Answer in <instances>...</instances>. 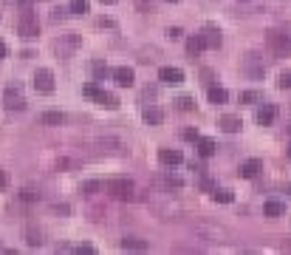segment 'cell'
Wrapping results in <instances>:
<instances>
[{
	"instance_id": "obj_1",
	"label": "cell",
	"mask_w": 291,
	"mask_h": 255,
	"mask_svg": "<svg viewBox=\"0 0 291 255\" xmlns=\"http://www.w3.org/2000/svg\"><path fill=\"white\" fill-rule=\"evenodd\" d=\"M192 236L201 238L206 244H224L232 238V232L224 224H215V221H195L192 224Z\"/></svg>"
},
{
	"instance_id": "obj_2",
	"label": "cell",
	"mask_w": 291,
	"mask_h": 255,
	"mask_svg": "<svg viewBox=\"0 0 291 255\" xmlns=\"http://www.w3.org/2000/svg\"><path fill=\"white\" fill-rule=\"evenodd\" d=\"M266 42H269V49H272L274 54H280V57L291 54V29H288V26H277V29H269Z\"/></svg>"
},
{
	"instance_id": "obj_3",
	"label": "cell",
	"mask_w": 291,
	"mask_h": 255,
	"mask_svg": "<svg viewBox=\"0 0 291 255\" xmlns=\"http://www.w3.org/2000/svg\"><path fill=\"white\" fill-rule=\"evenodd\" d=\"M108 193L116 196V199H122V201H130V199H133V193H136V187H133L130 179H110V182H108Z\"/></svg>"
},
{
	"instance_id": "obj_4",
	"label": "cell",
	"mask_w": 291,
	"mask_h": 255,
	"mask_svg": "<svg viewBox=\"0 0 291 255\" xmlns=\"http://www.w3.org/2000/svg\"><path fill=\"white\" fill-rule=\"evenodd\" d=\"M3 105H6L9 111H23V108H26L23 88H20V85H9L6 94H3Z\"/></svg>"
},
{
	"instance_id": "obj_5",
	"label": "cell",
	"mask_w": 291,
	"mask_h": 255,
	"mask_svg": "<svg viewBox=\"0 0 291 255\" xmlns=\"http://www.w3.org/2000/svg\"><path fill=\"white\" fill-rule=\"evenodd\" d=\"M34 88L37 94H51L54 91V74L48 68H37L34 71Z\"/></svg>"
},
{
	"instance_id": "obj_6",
	"label": "cell",
	"mask_w": 291,
	"mask_h": 255,
	"mask_svg": "<svg viewBox=\"0 0 291 255\" xmlns=\"http://www.w3.org/2000/svg\"><path fill=\"white\" fill-rule=\"evenodd\" d=\"M17 29H20V34L23 37H37L40 34V23H37V14L34 12H23V17H20V23H17Z\"/></svg>"
},
{
	"instance_id": "obj_7",
	"label": "cell",
	"mask_w": 291,
	"mask_h": 255,
	"mask_svg": "<svg viewBox=\"0 0 291 255\" xmlns=\"http://www.w3.org/2000/svg\"><path fill=\"white\" fill-rule=\"evenodd\" d=\"M243 74L252 77V79H260L263 74H266V66L257 60V54H246V57H243Z\"/></svg>"
},
{
	"instance_id": "obj_8",
	"label": "cell",
	"mask_w": 291,
	"mask_h": 255,
	"mask_svg": "<svg viewBox=\"0 0 291 255\" xmlns=\"http://www.w3.org/2000/svg\"><path fill=\"white\" fill-rule=\"evenodd\" d=\"M158 79L167 85H178V82H184V71L181 68H173V66H164V68H158Z\"/></svg>"
},
{
	"instance_id": "obj_9",
	"label": "cell",
	"mask_w": 291,
	"mask_h": 255,
	"mask_svg": "<svg viewBox=\"0 0 291 255\" xmlns=\"http://www.w3.org/2000/svg\"><path fill=\"white\" fill-rule=\"evenodd\" d=\"M113 79H116V85H122V88H130V85L136 82V74H133V68L119 66V68H113Z\"/></svg>"
},
{
	"instance_id": "obj_10",
	"label": "cell",
	"mask_w": 291,
	"mask_h": 255,
	"mask_svg": "<svg viewBox=\"0 0 291 255\" xmlns=\"http://www.w3.org/2000/svg\"><path fill=\"white\" fill-rule=\"evenodd\" d=\"M158 162L167 164V167H176V164L184 162V153L181 151H173V147H161V151H158Z\"/></svg>"
},
{
	"instance_id": "obj_11",
	"label": "cell",
	"mask_w": 291,
	"mask_h": 255,
	"mask_svg": "<svg viewBox=\"0 0 291 255\" xmlns=\"http://www.w3.org/2000/svg\"><path fill=\"white\" fill-rule=\"evenodd\" d=\"M260 170H263V162H260V159H246V162L240 164V176H243V179H255Z\"/></svg>"
},
{
	"instance_id": "obj_12",
	"label": "cell",
	"mask_w": 291,
	"mask_h": 255,
	"mask_svg": "<svg viewBox=\"0 0 291 255\" xmlns=\"http://www.w3.org/2000/svg\"><path fill=\"white\" fill-rule=\"evenodd\" d=\"M79 46V37H62V40H57V54L60 57H71V51Z\"/></svg>"
},
{
	"instance_id": "obj_13",
	"label": "cell",
	"mask_w": 291,
	"mask_h": 255,
	"mask_svg": "<svg viewBox=\"0 0 291 255\" xmlns=\"http://www.w3.org/2000/svg\"><path fill=\"white\" fill-rule=\"evenodd\" d=\"M204 40H206V49H218L221 42H224V37H221V31L215 29V26H206V29H204Z\"/></svg>"
},
{
	"instance_id": "obj_14",
	"label": "cell",
	"mask_w": 291,
	"mask_h": 255,
	"mask_svg": "<svg viewBox=\"0 0 291 255\" xmlns=\"http://www.w3.org/2000/svg\"><path fill=\"white\" fill-rule=\"evenodd\" d=\"M141 119H144L147 125H161V122H164V111L156 108V105H153V108H144V111H141Z\"/></svg>"
},
{
	"instance_id": "obj_15",
	"label": "cell",
	"mask_w": 291,
	"mask_h": 255,
	"mask_svg": "<svg viewBox=\"0 0 291 255\" xmlns=\"http://www.w3.org/2000/svg\"><path fill=\"white\" fill-rule=\"evenodd\" d=\"M40 122H43V125H48V128H57V125H62V122H65V114H62V111H45V114L40 116Z\"/></svg>"
},
{
	"instance_id": "obj_16",
	"label": "cell",
	"mask_w": 291,
	"mask_h": 255,
	"mask_svg": "<svg viewBox=\"0 0 291 255\" xmlns=\"http://www.w3.org/2000/svg\"><path fill=\"white\" fill-rule=\"evenodd\" d=\"M206 97H209V102H215V105H224L226 99H229V94H226V88H221V85H209V91H206Z\"/></svg>"
},
{
	"instance_id": "obj_17",
	"label": "cell",
	"mask_w": 291,
	"mask_h": 255,
	"mask_svg": "<svg viewBox=\"0 0 291 255\" xmlns=\"http://www.w3.org/2000/svg\"><path fill=\"white\" fill-rule=\"evenodd\" d=\"M274 119H277V108H274V105H263V108L257 111V122H260V125H272Z\"/></svg>"
},
{
	"instance_id": "obj_18",
	"label": "cell",
	"mask_w": 291,
	"mask_h": 255,
	"mask_svg": "<svg viewBox=\"0 0 291 255\" xmlns=\"http://www.w3.org/2000/svg\"><path fill=\"white\" fill-rule=\"evenodd\" d=\"M26 244H29V247H40V244H43V230H40V227H26Z\"/></svg>"
},
{
	"instance_id": "obj_19",
	"label": "cell",
	"mask_w": 291,
	"mask_h": 255,
	"mask_svg": "<svg viewBox=\"0 0 291 255\" xmlns=\"http://www.w3.org/2000/svg\"><path fill=\"white\" fill-rule=\"evenodd\" d=\"M215 151H218V145H215V139H204V136H201L198 139V153L204 159H209V156H215Z\"/></svg>"
},
{
	"instance_id": "obj_20",
	"label": "cell",
	"mask_w": 291,
	"mask_h": 255,
	"mask_svg": "<svg viewBox=\"0 0 291 255\" xmlns=\"http://www.w3.org/2000/svg\"><path fill=\"white\" fill-rule=\"evenodd\" d=\"M122 249H130V252H144L147 241H141V238H122Z\"/></svg>"
},
{
	"instance_id": "obj_21",
	"label": "cell",
	"mask_w": 291,
	"mask_h": 255,
	"mask_svg": "<svg viewBox=\"0 0 291 255\" xmlns=\"http://www.w3.org/2000/svg\"><path fill=\"white\" fill-rule=\"evenodd\" d=\"M240 125H243V122L237 119V116H232V114H226L224 119H221V128H224L226 134H237V131H240Z\"/></svg>"
},
{
	"instance_id": "obj_22",
	"label": "cell",
	"mask_w": 291,
	"mask_h": 255,
	"mask_svg": "<svg viewBox=\"0 0 291 255\" xmlns=\"http://www.w3.org/2000/svg\"><path fill=\"white\" fill-rule=\"evenodd\" d=\"M204 49H206L204 34H195V37H189V40H187V51H189V54H201Z\"/></svg>"
},
{
	"instance_id": "obj_23",
	"label": "cell",
	"mask_w": 291,
	"mask_h": 255,
	"mask_svg": "<svg viewBox=\"0 0 291 255\" xmlns=\"http://www.w3.org/2000/svg\"><path fill=\"white\" fill-rule=\"evenodd\" d=\"M93 99H96L99 105H105V108H110V111H113V108H119V99H116L113 94H108V91H99Z\"/></svg>"
},
{
	"instance_id": "obj_24",
	"label": "cell",
	"mask_w": 291,
	"mask_h": 255,
	"mask_svg": "<svg viewBox=\"0 0 291 255\" xmlns=\"http://www.w3.org/2000/svg\"><path fill=\"white\" fill-rule=\"evenodd\" d=\"M283 210H285V207L283 204H280V201H266V204H263V213H266V216H269V219H277V216H283Z\"/></svg>"
},
{
	"instance_id": "obj_25",
	"label": "cell",
	"mask_w": 291,
	"mask_h": 255,
	"mask_svg": "<svg viewBox=\"0 0 291 255\" xmlns=\"http://www.w3.org/2000/svg\"><path fill=\"white\" fill-rule=\"evenodd\" d=\"M68 9H71V14H85L91 9V3L88 0H68Z\"/></svg>"
},
{
	"instance_id": "obj_26",
	"label": "cell",
	"mask_w": 291,
	"mask_h": 255,
	"mask_svg": "<svg viewBox=\"0 0 291 255\" xmlns=\"http://www.w3.org/2000/svg\"><path fill=\"white\" fill-rule=\"evenodd\" d=\"M91 71H93V79H105V77H108V66H105V62L102 60H96V62H93V66H91Z\"/></svg>"
},
{
	"instance_id": "obj_27",
	"label": "cell",
	"mask_w": 291,
	"mask_h": 255,
	"mask_svg": "<svg viewBox=\"0 0 291 255\" xmlns=\"http://www.w3.org/2000/svg\"><path fill=\"white\" fill-rule=\"evenodd\" d=\"M212 199L221 201V204H229L235 196H232V190H218V187H215V190H212Z\"/></svg>"
},
{
	"instance_id": "obj_28",
	"label": "cell",
	"mask_w": 291,
	"mask_h": 255,
	"mask_svg": "<svg viewBox=\"0 0 291 255\" xmlns=\"http://www.w3.org/2000/svg\"><path fill=\"white\" fill-rule=\"evenodd\" d=\"M161 182L167 184V187H184V179H181V176H176V173H167V176H164Z\"/></svg>"
},
{
	"instance_id": "obj_29",
	"label": "cell",
	"mask_w": 291,
	"mask_h": 255,
	"mask_svg": "<svg viewBox=\"0 0 291 255\" xmlns=\"http://www.w3.org/2000/svg\"><path fill=\"white\" fill-rule=\"evenodd\" d=\"M176 102H178V108H181V111H192L195 108V99L192 97H178Z\"/></svg>"
},
{
	"instance_id": "obj_30",
	"label": "cell",
	"mask_w": 291,
	"mask_h": 255,
	"mask_svg": "<svg viewBox=\"0 0 291 255\" xmlns=\"http://www.w3.org/2000/svg\"><path fill=\"white\" fill-rule=\"evenodd\" d=\"M277 85L283 88V91H285V88H291V68H288V71H283V74H280Z\"/></svg>"
},
{
	"instance_id": "obj_31",
	"label": "cell",
	"mask_w": 291,
	"mask_h": 255,
	"mask_svg": "<svg viewBox=\"0 0 291 255\" xmlns=\"http://www.w3.org/2000/svg\"><path fill=\"white\" fill-rule=\"evenodd\" d=\"M99 91H102V88H99V85H96V82H88V85H85V88H82V94H85V97H91V99H93V97H96V94H99Z\"/></svg>"
},
{
	"instance_id": "obj_32",
	"label": "cell",
	"mask_w": 291,
	"mask_h": 255,
	"mask_svg": "<svg viewBox=\"0 0 291 255\" xmlns=\"http://www.w3.org/2000/svg\"><path fill=\"white\" fill-rule=\"evenodd\" d=\"M257 99H260V94H257V91H243L240 94V102H257Z\"/></svg>"
},
{
	"instance_id": "obj_33",
	"label": "cell",
	"mask_w": 291,
	"mask_h": 255,
	"mask_svg": "<svg viewBox=\"0 0 291 255\" xmlns=\"http://www.w3.org/2000/svg\"><path fill=\"white\" fill-rule=\"evenodd\" d=\"M184 139H187V142H198L201 139V134H198V131H195V128H187V131H184Z\"/></svg>"
},
{
	"instance_id": "obj_34",
	"label": "cell",
	"mask_w": 291,
	"mask_h": 255,
	"mask_svg": "<svg viewBox=\"0 0 291 255\" xmlns=\"http://www.w3.org/2000/svg\"><path fill=\"white\" fill-rule=\"evenodd\" d=\"M99 187H102V184H99V182H85V184H82V187H79V190H82V193H88V196H91V193H96Z\"/></svg>"
},
{
	"instance_id": "obj_35",
	"label": "cell",
	"mask_w": 291,
	"mask_h": 255,
	"mask_svg": "<svg viewBox=\"0 0 291 255\" xmlns=\"http://www.w3.org/2000/svg\"><path fill=\"white\" fill-rule=\"evenodd\" d=\"M20 199H23V201H37V199H40V193H34V190L26 187L23 193H20Z\"/></svg>"
},
{
	"instance_id": "obj_36",
	"label": "cell",
	"mask_w": 291,
	"mask_h": 255,
	"mask_svg": "<svg viewBox=\"0 0 291 255\" xmlns=\"http://www.w3.org/2000/svg\"><path fill=\"white\" fill-rule=\"evenodd\" d=\"M184 31L178 29V26H173V29H167V37H170V40H178V37H181Z\"/></svg>"
},
{
	"instance_id": "obj_37",
	"label": "cell",
	"mask_w": 291,
	"mask_h": 255,
	"mask_svg": "<svg viewBox=\"0 0 291 255\" xmlns=\"http://www.w3.org/2000/svg\"><path fill=\"white\" fill-rule=\"evenodd\" d=\"M139 9H141V12H153V3H147V0H139Z\"/></svg>"
},
{
	"instance_id": "obj_38",
	"label": "cell",
	"mask_w": 291,
	"mask_h": 255,
	"mask_svg": "<svg viewBox=\"0 0 291 255\" xmlns=\"http://www.w3.org/2000/svg\"><path fill=\"white\" fill-rule=\"evenodd\" d=\"M6 187H9V176L0 170V190H6Z\"/></svg>"
},
{
	"instance_id": "obj_39",
	"label": "cell",
	"mask_w": 291,
	"mask_h": 255,
	"mask_svg": "<svg viewBox=\"0 0 291 255\" xmlns=\"http://www.w3.org/2000/svg\"><path fill=\"white\" fill-rule=\"evenodd\" d=\"M77 252H85V255H91V252H93V247H91V244H82V247H77Z\"/></svg>"
},
{
	"instance_id": "obj_40",
	"label": "cell",
	"mask_w": 291,
	"mask_h": 255,
	"mask_svg": "<svg viewBox=\"0 0 291 255\" xmlns=\"http://www.w3.org/2000/svg\"><path fill=\"white\" fill-rule=\"evenodd\" d=\"M6 54H9V49H6V42L0 40V60H3V57H6Z\"/></svg>"
},
{
	"instance_id": "obj_41",
	"label": "cell",
	"mask_w": 291,
	"mask_h": 255,
	"mask_svg": "<svg viewBox=\"0 0 291 255\" xmlns=\"http://www.w3.org/2000/svg\"><path fill=\"white\" fill-rule=\"evenodd\" d=\"M54 213H62V216H65V213H68V204H57Z\"/></svg>"
},
{
	"instance_id": "obj_42",
	"label": "cell",
	"mask_w": 291,
	"mask_h": 255,
	"mask_svg": "<svg viewBox=\"0 0 291 255\" xmlns=\"http://www.w3.org/2000/svg\"><path fill=\"white\" fill-rule=\"evenodd\" d=\"M99 3H108V6H110V3H116V0H99Z\"/></svg>"
},
{
	"instance_id": "obj_43",
	"label": "cell",
	"mask_w": 291,
	"mask_h": 255,
	"mask_svg": "<svg viewBox=\"0 0 291 255\" xmlns=\"http://www.w3.org/2000/svg\"><path fill=\"white\" fill-rule=\"evenodd\" d=\"M17 3H23V6H29V3H31V0H17Z\"/></svg>"
},
{
	"instance_id": "obj_44",
	"label": "cell",
	"mask_w": 291,
	"mask_h": 255,
	"mask_svg": "<svg viewBox=\"0 0 291 255\" xmlns=\"http://www.w3.org/2000/svg\"><path fill=\"white\" fill-rule=\"evenodd\" d=\"M285 190H288V196H291V184H288V187H285Z\"/></svg>"
},
{
	"instance_id": "obj_45",
	"label": "cell",
	"mask_w": 291,
	"mask_h": 255,
	"mask_svg": "<svg viewBox=\"0 0 291 255\" xmlns=\"http://www.w3.org/2000/svg\"><path fill=\"white\" fill-rule=\"evenodd\" d=\"M170 3H176V0H170Z\"/></svg>"
}]
</instances>
